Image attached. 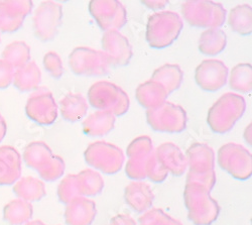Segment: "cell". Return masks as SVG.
<instances>
[{
	"label": "cell",
	"mask_w": 252,
	"mask_h": 225,
	"mask_svg": "<svg viewBox=\"0 0 252 225\" xmlns=\"http://www.w3.org/2000/svg\"><path fill=\"white\" fill-rule=\"evenodd\" d=\"M184 202L188 218L195 225H211L220 213L218 202L210 195V191L194 183H186Z\"/></svg>",
	"instance_id": "1"
},
{
	"label": "cell",
	"mask_w": 252,
	"mask_h": 225,
	"mask_svg": "<svg viewBox=\"0 0 252 225\" xmlns=\"http://www.w3.org/2000/svg\"><path fill=\"white\" fill-rule=\"evenodd\" d=\"M246 109L245 99L235 93H226L210 108L207 122L214 132L226 133L233 129Z\"/></svg>",
	"instance_id": "2"
},
{
	"label": "cell",
	"mask_w": 252,
	"mask_h": 225,
	"mask_svg": "<svg viewBox=\"0 0 252 225\" xmlns=\"http://www.w3.org/2000/svg\"><path fill=\"white\" fill-rule=\"evenodd\" d=\"M183 27V19L177 12H157L149 18L146 40L154 49L167 48L176 42Z\"/></svg>",
	"instance_id": "3"
},
{
	"label": "cell",
	"mask_w": 252,
	"mask_h": 225,
	"mask_svg": "<svg viewBox=\"0 0 252 225\" xmlns=\"http://www.w3.org/2000/svg\"><path fill=\"white\" fill-rule=\"evenodd\" d=\"M88 102L92 107L121 116L129 109V97L122 88L107 81H99L88 91Z\"/></svg>",
	"instance_id": "4"
},
{
	"label": "cell",
	"mask_w": 252,
	"mask_h": 225,
	"mask_svg": "<svg viewBox=\"0 0 252 225\" xmlns=\"http://www.w3.org/2000/svg\"><path fill=\"white\" fill-rule=\"evenodd\" d=\"M186 22L192 27L219 29L226 20V9L213 1H187L182 5Z\"/></svg>",
	"instance_id": "5"
},
{
	"label": "cell",
	"mask_w": 252,
	"mask_h": 225,
	"mask_svg": "<svg viewBox=\"0 0 252 225\" xmlns=\"http://www.w3.org/2000/svg\"><path fill=\"white\" fill-rule=\"evenodd\" d=\"M69 65L76 75L100 77L109 72L111 64L103 51L78 47L69 56Z\"/></svg>",
	"instance_id": "6"
},
{
	"label": "cell",
	"mask_w": 252,
	"mask_h": 225,
	"mask_svg": "<svg viewBox=\"0 0 252 225\" xmlns=\"http://www.w3.org/2000/svg\"><path fill=\"white\" fill-rule=\"evenodd\" d=\"M84 157L90 167L106 175L118 173L125 159L121 149L106 141L93 142L86 149Z\"/></svg>",
	"instance_id": "7"
},
{
	"label": "cell",
	"mask_w": 252,
	"mask_h": 225,
	"mask_svg": "<svg viewBox=\"0 0 252 225\" xmlns=\"http://www.w3.org/2000/svg\"><path fill=\"white\" fill-rule=\"evenodd\" d=\"M146 120L156 131L179 133L187 128V113L183 107L165 101L161 105L148 109Z\"/></svg>",
	"instance_id": "8"
},
{
	"label": "cell",
	"mask_w": 252,
	"mask_h": 225,
	"mask_svg": "<svg viewBox=\"0 0 252 225\" xmlns=\"http://www.w3.org/2000/svg\"><path fill=\"white\" fill-rule=\"evenodd\" d=\"M217 160L220 168L237 180L244 181L252 175L251 154L241 145H224L218 151Z\"/></svg>",
	"instance_id": "9"
},
{
	"label": "cell",
	"mask_w": 252,
	"mask_h": 225,
	"mask_svg": "<svg viewBox=\"0 0 252 225\" xmlns=\"http://www.w3.org/2000/svg\"><path fill=\"white\" fill-rule=\"evenodd\" d=\"M63 19V6L55 1H44L36 8L33 17V31L41 42L56 37Z\"/></svg>",
	"instance_id": "10"
},
{
	"label": "cell",
	"mask_w": 252,
	"mask_h": 225,
	"mask_svg": "<svg viewBox=\"0 0 252 225\" xmlns=\"http://www.w3.org/2000/svg\"><path fill=\"white\" fill-rule=\"evenodd\" d=\"M89 11L104 32L119 31L127 23V12L116 0H93Z\"/></svg>",
	"instance_id": "11"
},
{
	"label": "cell",
	"mask_w": 252,
	"mask_h": 225,
	"mask_svg": "<svg viewBox=\"0 0 252 225\" xmlns=\"http://www.w3.org/2000/svg\"><path fill=\"white\" fill-rule=\"evenodd\" d=\"M58 104L53 93L47 87H39L27 101L28 116L41 126H51L58 118Z\"/></svg>",
	"instance_id": "12"
},
{
	"label": "cell",
	"mask_w": 252,
	"mask_h": 225,
	"mask_svg": "<svg viewBox=\"0 0 252 225\" xmlns=\"http://www.w3.org/2000/svg\"><path fill=\"white\" fill-rule=\"evenodd\" d=\"M228 73V68L222 61L205 60L196 69L195 80L201 89L215 92L226 85Z\"/></svg>",
	"instance_id": "13"
},
{
	"label": "cell",
	"mask_w": 252,
	"mask_h": 225,
	"mask_svg": "<svg viewBox=\"0 0 252 225\" xmlns=\"http://www.w3.org/2000/svg\"><path fill=\"white\" fill-rule=\"evenodd\" d=\"M101 44L103 52L107 56L111 65L126 66L132 58V47L127 37L124 36L119 31L105 32Z\"/></svg>",
	"instance_id": "14"
},
{
	"label": "cell",
	"mask_w": 252,
	"mask_h": 225,
	"mask_svg": "<svg viewBox=\"0 0 252 225\" xmlns=\"http://www.w3.org/2000/svg\"><path fill=\"white\" fill-rule=\"evenodd\" d=\"M32 10V2L30 0L0 1V32L18 31Z\"/></svg>",
	"instance_id": "15"
},
{
	"label": "cell",
	"mask_w": 252,
	"mask_h": 225,
	"mask_svg": "<svg viewBox=\"0 0 252 225\" xmlns=\"http://www.w3.org/2000/svg\"><path fill=\"white\" fill-rule=\"evenodd\" d=\"M23 159L11 146L0 147V185L9 186L22 178Z\"/></svg>",
	"instance_id": "16"
},
{
	"label": "cell",
	"mask_w": 252,
	"mask_h": 225,
	"mask_svg": "<svg viewBox=\"0 0 252 225\" xmlns=\"http://www.w3.org/2000/svg\"><path fill=\"white\" fill-rule=\"evenodd\" d=\"M158 162L167 173L176 177L184 175L188 168L186 155L173 142H164L154 151Z\"/></svg>",
	"instance_id": "17"
},
{
	"label": "cell",
	"mask_w": 252,
	"mask_h": 225,
	"mask_svg": "<svg viewBox=\"0 0 252 225\" xmlns=\"http://www.w3.org/2000/svg\"><path fill=\"white\" fill-rule=\"evenodd\" d=\"M97 214L96 203L80 196L67 204L65 221L68 225H91Z\"/></svg>",
	"instance_id": "18"
},
{
	"label": "cell",
	"mask_w": 252,
	"mask_h": 225,
	"mask_svg": "<svg viewBox=\"0 0 252 225\" xmlns=\"http://www.w3.org/2000/svg\"><path fill=\"white\" fill-rule=\"evenodd\" d=\"M124 199L132 210L141 213L152 208L155 194L149 184L134 181L125 188Z\"/></svg>",
	"instance_id": "19"
},
{
	"label": "cell",
	"mask_w": 252,
	"mask_h": 225,
	"mask_svg": "<svg viewBox=\"0 0 252 225\" xmlns=\"http://www.w3.org/2000/svg\"><path fill=\"white\" fill-rule=\"evenodd\" d=\"M189 172L204 174L215 169V153L208 145L196 142L186 153Z\"/></svg>",
	"instance_id": "20"
},
{
	"label": "cell",
	"mask_w": 252,
	"mask_h": 225,
	"mask_svg": "<svg viewBox=\"0 0 252 225\" xmlns=\"http://www.w3.org/2000/svg\"><path fill=\"white\" fill-rule=\"evenodd\" d=\"M169 95L170 94L167 93L164 87L154 80L144 82L135 91L138 103L146 109H152L161 105L166 101Z\"/></svg>",
	"instance_id": "21"
},
{
	"label": "cell",
	"mask_w": 252,
	"mask_h": 225,
	"mask_svg": "<svg viewBox=\"0 0 252 225\" xmlns=\"http://www.w3.org/2000/svg\"><path fill=\"white\" fill-rule=\"evenodd\" d=\"M82 126L84 132L90 136H105L114 129L115 115L108 111L97 110L84 120Z\"/></svg>",
	"instance_id": "22"
},
{
	"label": "cell",
	"mask_w": 252,
	"mask_h": 225,
	"mask_svg": "<svg viewBox=\"0 0 252 225\" xmlns=\"http://www.w3.org/2000/svg\"><path fill=\"white\" fill-rule=\"evenodd\" d=\"M13 192L18 199L30 203L39 201L47 195L45 183L31 176L19 178L13 184Z\"/></svg>",
	"instance_id": "23"
},
{
	"label": "cell",
	"mask_w": 252,
	"mask_h": 225,
	"mask_svg": "<svg viewBox=\"0 0 252 225\" xmlns=\"http://www.w3.org/2000/svg\"><path fill=\"white\" fill-rule=\"evenodd\" d=\"M60 109L66 121L76 122L87 114L88 102L82 94L70 93L61 100Z\"/></svg>",
	"instance_id": "24"
},
{
	"label": "cell",
	"mask_w": 252,
	"mask_h": 225,
	"mask_svg": "<svg viewBox=\"0 0 252 225\" xmlns=\"http://www.w3.org/2000/svg\"><path fill=\"white\" fill-rule=\"evenodd\" d=\"M41 81V72L38 66L31 61L24 67L16 69L13 76V85L22 92L37 89Z\"/></svg>",
	"instance_id": "25"
},
{
	"label": "cell",
	"mask_w": 252,
	"mask_h": 225,
	"mask_svg": "<svg viewBox=\"0 0 252 225\" xmlns=\"http://www.w3.org/2000/svg\"><path fill=\"white\" fill-rule=\"evenodd\" d=\"M54 154L44 141H32L27 146L24 152V161L27 166L36 172L43 169L53 159Z\"/></svg>",
	"instance_id": "26"
},
{
	"label": "cell",
	"mask_w": 252,
	"mask_h": 225,
	"mask_svg": "<svg viewBox=\"0 0 252 225\" xmlns=\"http://www.w3.org/2000/svg\"><path fill=\"white\" fill-rule=\"evenodd\" d=\"M33 214L32 203L22 199L9 201L3 208V218L10 225H24L31 221Z\"/></svg>",
	"instance_id": "27"
},
{
	"label": "cell",
	"mask_w": 252,
	"mask_h": 225,
	"mask_svg": "<svg viewBox=\"0 0 252 225\" xmlns=\"http://www.w3.org/2000/svg\"><path fill=\"white\" fill-rule=\"evenodd\" d=\"M227 45V35L219 29H209L202 32L199 38V50L206 56H217Z\"/></svg>",
	"instance_id": "28"
},
{
	"label": "cell",
	"mask_w": 252,
	"mask_h": 225,
	"mask_svg": "<svg viewBox=\"0 0 252 225\" xmlns=\"http://www.w3.org/2000/svg\"><path fill=\"white\" fill-rule=\"evenodd\" d=\"M183 79L184 73L180 66L175 64H165L154 72L151 80L162 85L167 93L171 94L181 87Z\"/></svg>",
	"instance_id": "29"
},
{
	"label": "cell",
	"mask_w": 252,
	"mask_h": 225,
	"mask_svg": "<svg viewBox=\"0 0 252 225\" xmlns=\"http://www.w3.org/2000/svg\"><path fill=\"white\" fill-rule=\"evenodd\" d=\"M228 24L235 32L249 35L252 32V9L250 5L243 4L234 7L228 16Z\"/></svg>",
	"instance_id": "30"
},
{
	"label": "cell",
	"mask_w": 252,
	"mask_h": 225,
	"mask_svg": "<svg viewBox=\"0 0 252 225\" xmlns=\"http://www.w3.org/2000/svg\"><path fill=\"white\" fill-rule=\"evenodd\" d=\"M2 60L14 70L22 68L31 62V48L23 40H15L3 50Z\"/></svg>",
	"instance_id": "31"
},
{
	"label": "cell",
	"mask_w": 252,
	"mask_h": 225,
	"mask_svg": "<svg viewBox=\"0 0 252 225\" xmlns=\"http://www.w3.org/2000/svg\"><path fill=\"white\" fill-rule=\"evenodd\" d=\"M81 196H96L104 188L102 176L92 169H86L77 174Z\"/></svg>",
	"instance_id": "32"
},
{
	"label": "cell",
	"mask_w": 252,
	"mask_h": 225,
	"mask_svg": "<svg viewBox=\"0 0 252 225\" xmlns=\"http://www.w3.org/2000/svg\"><path fill=\"white\" fill-rule=\"evenodd\" d=\"M230 87L240 93H249L252 89L251 65L242 63L236 65L230 74Z\"/></svg>",
	"instance_id": "33"
},
{
	"label": "cell",
	"mask_w": 252,
	"mask_h": 225,
	"mask_svg": "<svg viewBox=\"0 0 252 225\" xmlns=\"http://www.w3.org/2000/svg\"><path fill=\"white\" fill-rule=\"evenodd\" d=\"M57 193L59 200L62 203L66 204V205L75 198L80 197L81 193L79 189L77 175L70 174L63 179L59 184Z\"/></svg>",
	"instance_id": "34"
},
{
	"label": "cell",
	"mask_w": 252,
	"mask_h": 225,
	"mask_svg": "<svg viewBox=\"0 0 252 225\" xmlns=\"http://www.w3.org/2000/svg\"><path fill=\"white\" fill-rule=\"evenodd\" d=\"M128 159H149L154 153L153 140L148 135H141L133 139L126 150Z\"/></svg>",
	"instance_id": "35"
},
{
	"label": "cell",
	"mask_w": 252,
	"mask_h": 225,
	"mask_svg": "<svg viewBox=\"0 0 252 225\" xmlns=\"http://www.w3.org/2000/svg\"><path fill=\"white\" fill-rule=\"evenodd\" d=\"M138 225H183L160 208H153L138 218Z\"/></svg>",
	"instance_id": "36"
},
{
	"label": "cell",
	"mask_w": 252,
	"mask_h": 225,
	"mask_svg": "<svg viewBox=\"0 0 252 225\" xmlns=\"http://www.w3.org/2000/svg\"><path fill=\"white\" fill-rule=\"evenodd\" d=\"M65 169L66 165L64 160L59 156L54 155L53 159L43 169L37 171V173L43 180L47 182H54L63 177V175L65 173Z\"/></svg>",
	"instance_id": "37"
},
{
	"label": "cell",
	"mask_w": 252,
	"mask_h": 225,
	"mask_svg": "<svg viewBox=\"0 0 252 225\" xmlns=\"http://www.w3.org/2000/svg\"><path fill=\"white\" fill-rule=\"evenodd\" d=\"M167 175L169 173L162 168L157 160L155 153H153L146 161V178H149L154 183H162L167 178Z\"/></svg>",
	"instance_id": "38"
},
{
	"label": "cell",
	"mask_w": 252,
	"mask_h": 225,
	"mask_svg": "<svg viewBox=\"0 0 252 225\" xmlns=\"http://www.w3.org/2000/svg\"><path fill=\"white\" fill-rule=\"evenodd\" d=\"M149 159H128L125 166V172L128 178L143 180L146 178V161Z\"/></svg>",
	"instance_id": "39"
},
{
	"label": "cell",
	"mask_w": 252,
	"mask_h": 225,
	"mask_svg": "<svg viewBox=\"0 0 252 225\" xmlns=\"http://www.w3.org/2000/svg\"><path fill=\"white\" fill-rule=\"evenodd\" d=\"M44 66L47 72L55 79H60L64 74V67L60 56L56 52H49L44 58Z\"/></svg>",
	"instance_id": "40"
},
{
	"label": "cell",
	"mask_w": 252,
	"mask_h": 225,
	"mask_svg": "<svg viewBox=\"0 0 252 225\" xmlns=\"http://www.w3.org/2000/svg\"><path fill=\"white\" fill-rule=\"evenodd\" d=\"M186 183H194L198 185L206 188L210 192L212 191L216 184V173L215 170L210 171L204 174H195L189 172L187 175V182Z\"/></svg>",
	"instance_id": "41"
},
{
	"label": "cell",
	"mask_w": 252,
	"mask_h": 225,
	"mask_svg": "<svg viewBox=\"0 0 252 225\" xmlns=\"http://www.w3.org/2000/svg\"><path fill=\"white\" fill-rule=\"evenodd\" d=\"M14 71L7 62L0 59V89H6L12 84Z\"/></svg>",
	"instance_id": "42"
},
{
	"label": "cell",
	"mask_w": 252,
	"mask_h": 225,
	"mask_svg": "<svg viewBox=\"0 0 252 225\" xmlns=\"http://www.w3.org/2000/svg\"><path fill=\"white\" fill-rule=\"evenodd\" d=\"M109 225H137L136 221L127 214H118L114 216Z\"/></svg>",
	"instance_id": "43"
},
{
	"label": "cell",
	"mask_w": 252,
	"mask_h": 225,
	"mask_svg": "<svg viewBox=\"0 0 252 225\" xmlns=\"http://www.w3.org/2000/svg\"><path fill=\"white\" fill-rule=\"evenodd\" d=\"M141 3L148 8L158 10V9L164 8L167 4H169V1H166V0H164V1L163 0H153V1H142Z\"/></svg>",
	"instance_id": "44"
},
{
	"label": "cell",
	"mask_w": 252,
	"mask_h": 225,
	"mask_svg": "<svg viewBox=\"0 0 252 225\" xmlns=\"http://www.w3.org/2000/svg\"><path fill=\"white\" fill-rule=\"evenodd\" d=\"M7 132V125L6 121L4 119V117L2 116V114L0 113V142L3 140V138L5 137Z\"/></svg>",
	"instance_id": "45"
},
{
	"label": "cell",
	"mask_w": 252,
	"mask_h": 225,
	"mask_svg": "<svg viewBox=\"0 0 252 225\" xmlns=\"http://www.w3.org/2000/svg\"><path fill=\"white\" fill-rule=\"evenodd\" d=\"M244 136H245V139L246 141L248 142V145L251 146V125H249L245 130V133H244Z\"/></svg>",
	"instance_id": "46"
},
{
	"label": "cell",
	"mask_w": 252,
	"mask_h": 225,
	"mask_svg": "<svg viewBox=\"0 0 252 225\" xmlns=\"http://www.w3.org/2000/svg\"><path fill=\"white\" fill-rule=\"evenodd\" d=\"M25 225H47V224H45L43 221H40V220H32V221H29Z\"/></svg>",
	"instance_id": "47"
},
{
	"label": "cell",
	"mask_w": 252,
	"mask_h": 225,
	"mask_svg": "<svg viewBox=\"0 0 252 225\" xmlns=\"http://www.w3.org/2000/svg\"><path fill=\"white\" fill-rule=\"evenodd\" d=\"M0 43H1V39H0Z\"/></svg>",
	"instance_id": "48"
}]
</instances>
